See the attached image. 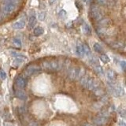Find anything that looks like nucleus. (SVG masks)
<instances>
[{
    "label": "nucleus",
    "mask_w": 126,
    "mask_h": 126,
    "mask_svg": "<svg viewBox=\"0 0 126 126\" xmlns=\"http://www.w3.org/2000/svg\"><path fill=\"white\" fill-rule=\"evenodd\" d=\"M120 65H121V66L122 69L125 70V67H126V62H125V61H121V62H120Z\"/></svg>",
    "instance_id": "27"
},
{
    "label": "nucleus",
    "mask_w": 126,
    "mask_h": 126,
    "mask_svg": "<svg viewBox=\"0 0 126 126\" xmlns=\"http://www.w3.org/2000/svg\"><path fill=\"white\" fill-rule=\"evenodd\" d=\"M94 51H96L97 53H99V54L103 53V49H102V47H101V45L98 44V43H94Z\"/></svg>",
    "instance_id": "20"
},
{
    "label": "nucleus",
    "mask_w": 126,
    "mask_h": 126,
    "mask_svg": "<svg viewBox=\"0 0 126 126\" xmlns=\"http://www.w3.org/2000/svg\"><path fill=\"white\" fill-rule=\"evenodd\" d=\"M85 74V69L79 67H73L69 71V77L73 80H79L81 77Z\"/></svg>",
    "instance_id": "2"
},
{
    "label": "nucleus",
    "mask_w": 126,
    "mask_h": 126,
    "mask_svg": "<svg viewBox=\"0 0 126 126\" xmlns=\"http://www.w3.org/2000/svg\"><path fill=\"white\" fill-rule=\"evenodd\" d=\"M0 78L2 79V80H5L6 78V73L2 69H0Z\"/></svg>",
    "instance_id": "24"
},
{
    "label": "nucleus",
    "mask_w": 126,
    "mask_h": 126,
    "mask_svg": "<svg viewBox=\"0 0 126 126\" xmlns=\"http://www.w3.org/2000/svg\"><path fill=\"white\" fill-rule=\"evenodd\" d=\"M17 8V5L13 2H4V3L2 4V10L3 11L4 14H10L16 10Z\"/></svg>",
    "instance_id": "4"
},
{
    "label": "nucleus",
    "mask_w": 126,
    "mask_h": 126,
    "mask_svg": "<svg viewBox=\"0 0 126 126\" xmlns=\"http://www.w3.org/2000/svg\"><path fill=\"white\" fill-rule=\"evenodd\" d=\"M77 53L78 54V55H80V56H83L84 54H85L83 44H78L77 46Z\"/></svg>",
    "instance_id": "17"
},
{
    "label": "nucleus",
    "mask_w": 126,
    "mask_h": 126,
    "mask_svg": "<svg viewBox=\"0 0 126 126\" xmlns=\"http://www.w3.org/2000/svg\"><path fill=\"white\" fill-rule=\"evenodd\" d=\"M84 32L87 34V35H90L91 34V29H90V27L85 24L84 25Z\"/></svg>",
    "instance_id": "22"
},
{
    "label": "nucleus",
    "mask_w": 126,
    "mask_h": 126,
    "mask_svg": "<svg viewBox=\"0 0 126 126\" xmlns=\"http://www.w3.org/2000/svg\"><path fill=\"white\" fill-rule=\"evenodd\" d=\"M43 32H44V30H43V29L42 27H37L34 29V35H35V36L41 35L43 34Z\"/></svg>",
    "instance_id": "18"
},
{
    "label": "nucleus",
    "mask_w": 126,
    "mask_h": 126,
    "mask_svg": "<svg viewBox=\"0 0 126 126\" xmlns=\"http://www.w3.org/2000/svg\"><path fill=\"white\" fill-rule=\"evenodd\" d=\"M111 21L109 18H102L98 21V27H108Z\"/></svg>",
    "instance_id": "13"
},
{
    "label": "nucleus",
    "mask_w": 126,
    "mask_h": 126,
    "mask_svg": "<svg viewBox=\"0 0 126 126\" xmlns=\"http://www.w3.org/2000/svg\"><path fill=\"white\" fill-rule=\"evenodd\" d=\"M0 17H1V15H0Z\"/></svg>",
    "instance_id": "33"
},
{
    "label": "nucleus",
    "mask_w": 126,
    "mask_h": 126,
    "mask_svg": "<svg viewBox=\"0 0 126 126\" xmlns=\"http://www.w3.org/2000/svg\"><path fill=\"white\" fill-rule=\"evenodd\" d=\"M84 126H97V125H91V124H86Z\"/></svg>",
    "instance_id": "31"
},
{
    "label": "nucleus",
    "mask_w": 126,
    "mask_h": 126,
    "mask_svg": "<svg viewBox=\"0 0 126 126\" xmlns=\"http://www.w3.org/2000/svg\"><path fill=\"white\" fill-rule=\"evenodd\" d=\"M29 126H39V125H37L36 123H35V122H32V123L29 124Z\"/></svg>",
    "instance_id": "29"
},
{
    "label": "nucleus",
    "mask_w": 126,
    "mask_h": 126,
    "mask_svg": "<svg viewBox=\"0 0 126 126\" xmlns=\"http://www.w3.org/2000/svg\"><path fill=\"white\" fill-rule=\"evenodd\" d=\"M92 65L93 67L94 72H96L98 74H102V73H103V70H102V66L98 64V63H95V64H93Z\"/></svg>",
    "instance_id": "15"
},
{
    "label": "nucleus",
    "mask_w": 126,
    "mask_h": 126,
    "mask_svg": "<svg viewBox=\"0 0 126 126\" xmlns=\"http://www.w3.org/2000/svg\"><path fill=\"white\" fill-rule=\"evenodd\" d=\"M36 17H35V16H34V15H32V16H31V17H29V28H33L35 25H36Z\"/></svg>",
    "instance_id": "16"
},
{
    "label": "nucleus",
    "mask_w": 126,
    "mask_h": 126,
    "mask_svg": "<svg viewBox=\"0 0 126 126\" xmlns=\"http://www.w3.org/2000/svg\"><path fill=\"white\" fill-rule=\"evenodd\" d=\"M94 124L95 125H103L107 121V117H104L102 116H98L94 119Z\"/></svg>",
    "instance_id": "11"
},
{
    "label": "nucleus",
    "mask_w": 126,
    "mask_h": 126,
    "mask_svg": "<svg viewBox=\"0 0 126 126\" xmlns=\"http://www.w3.org/2000/svg\"><path fill=\"white\" fill-rule=\"evenodd\" d=\"M40 69H41V67L38 65H35V64L30 65L25 69L24 73H25V75L26 77H29V76H31V75H32L35 73L39 72V71H40Z\"/></svg>",
    "instance_id": "5"
},
{
    "label": "nucleus",
    "mask_w": 126,
    "mask_h": 126,
    "mask_svg": "<svg viewBox=\"0 0 126 126\" xmlns=\"http://www.w3.org/2000/svg\"><path fill=\"white\" fill-rule=\"evenodd\" d=\"M15 95L17 98H20V99H22V100H26L27 99V94L26 93L24 92L22 90H15Z\"/></svg>",
    "instance_id": "12"
},
{
    "label": "nucleus",
    "mask_w": 126,
    "mask_h": 126,
    "mask_svg": "<svg viewBox=\"0 0 126 126\" xmlns=\"http://www.w3.org/2000/svg\"><path fill=\"white\" fill-rule=\"evenodd\" d=\"M118 125H119V126H126V124L123 121H121L119 122V124H118Z\"/></svg>",
    "instance_id": "28"
},
{
    "label": "nucleus",
    "mask_w": 126,
    "mask_h": 126,
    "mask_svg": "<svg viewBox=\"0 0 126 126\" xmlns=\"http://www.w3.org/2000/svg\"><path fill=\"white\" fill-rule=\"evenodd\" d=\"M110 91H111L112 94L114 96L118 97V96L122 95V94H124L123 89H122L121 87L117 84H113V83H112V84L110 85Z\"/></svg>",
    "instance_id": "6"
},
{
    "label": "nucleus",
    "mask_w": 126,
    "mask_h": 126,
    "mask_svg": "<svg viewBox=\"0 0 126 126\" xmlns=\"http://www.w3.org/2000/svg\"><path fill=\"white\" fill-rule=\"evenodd\" d=\"M120 115L121 116H122V117H125V111H124V110H122V111L121 112H120Z\"/></svg>",
    "instance_id": "30"
},
{
    "label": "nucleus",
    "mask_w": 126,
    "mask_h": 126,
    "mask_svg": "<svg viewBox=\"0 0 126 126\" xmlns=\"http://www.w3.org/2000/svg\"><path fill=\"white\" fill-rule=\"evenodd\" d=\"M91 17L94 21H99L104 17V12L98 5H92L90 10Z\"/></svg>",
    "instance_id": "3"
},
{
    "label": "nucleus",
    "mask_w": 126,
    "mask_h": 126,
    "mask_svg": "<svg viewBox=\"0 0 126 126\" xmlns=\"http://www.w3.org/2000/svg\"><path fill=\"white\" fill-rule=\"evenodd\" d=\"M83 1H85V0H83Z\"/></svg>",
    "instance_id": "32"
},
{
    "label": "nucleus",
    "mask_w": 126,
    "mask_h": 126,
    "mask_svg": "<svg viewBox=\"0 0 126 126\" xmlns=\"http://www.w3.org/2000/svg\"><path fill=\"white\" fill-rule=\"evenodd\" d=\"M94 2L98 6H108V7L113 6L114 4L113 0H94Z\"/></svg>",
    "instance_id": "8"
},
{
    "label": "nucleus",
    "mask_w": 126,
    "mask_h": 126,
    "mask_svg": "<svg viewBox=\"0 0 126 126\" xmlns=\"http://www.w3.org/2000/svg\"><path fill=\"white\" fill-rule=\"evenodd\" d=\"M38 17H39V20H40V21H43V20L45 19V14H44V13H40V14H39Z\"/></svg>",
    "instance_id": "25"
},
{
    "label": "nucleus",
    "mask_w": 126,
    "mask_h": 126,
    "mask_svg": "<svg viewBox=\"0 0 126 126\" xmlns=\"http://www.w3.org/2000/svg\"><path fill=\"white\" fill-rule=\"evenodd\" d=\"M25 25V22L23 20H21V21H18L17 22H15L13 25V28L15 29H23Z\"/></svg>",
    "instance_id": "14"
},
{
    "label": "nucleus",
    "mask_w": 126,
    "mask_h": 126,
    "mask_svg": "<svg viewBox=\"0 0 126 126\" xmlns=\"http://www.w3.org/2000/svg\"><path fill=\"white\" fill-rule=\"evenodd\" d=\"M113 49H118V50H124L125 49V45L123 43H121V42H117L113 43L112 45Z\"/></svg>",
    "instance_id": "19"
},
{
    "label": "nucleus",
    "mask_w": 126,
    "mask_h": 126,
    "mask_svg": "<svg viewBox=\"0 0 126 126\" xmlns=\"http://www.w3.org/2000/svg\"><path fill=\"white\" fill-rule=\"evenodd\" d=\"M99 58H100V60L105 63V64H106V63H108L110 62V58L109 57L107 56V55H106V54H102L100 56H99Z\"/></svg>",
    "instance_id": "21"
},
{
    "label": "nucleus",
    "mask_w": 126,
    "mask_h": 126,
    "mask_svg": "<svg viewBox=\"0 0 126 126\" xmlns=\"http://www.w3.org/2000/svg\"><path fill=\"white\" fill-rule=\"evenodd\" d=\"M83 46H84V49L85 54H87V55H90L91 54V50L89 49V47L87 44H83Z\"/></svg>",
    "instance_id": "23"
},
{
    "label": "nucleus",
    "mask_w": 126,
    "mask_h": 126,
    "mask_svg": "<svg viewBox=\"0 0 126 126\" xmlns=\"http://www.w3.org/2000/svg\"><path fill=\"white\" fill-rule=\"evenodd\" d=\"M42 67L46 70L58 71L63 67V62L59 60L44 61L42 62Z\"/></svg>",
    "instance_id": "1"
},
{
    "label": "nucleus",
    "mask_w": 126,
    "mask_h": 126,
    "mask_svg": "<svg viewBox=\"0 0 126 126\" xmlns=\"http://www.w3.org/2000/svg\"><path fill=\"white\" fill-rule=\"evenodd\" d=\"M16 85H17L19 88H24L26 86V80L25 77H23L21 76H19L16 79Z\"/></svg>",
    "instance_id": "9"
},
{
    "label": "nucleus",
    "mask_w": 126,
    "mask_h": 126,
    "mask_svg": "<svg viewBox=\"0 0 126 126\" xmlns=\"http://www.w3.org/2000/svg\"><path fill=\"white\" fill-rule=\"evenodd\" d=\"M106 78L108 79L110 82L113 83V81H115L117 79V74L113 70L109 69L107 72H106Z\"/></svg>",
    "instance_id": "10"
},
{
    "label": "nucleus",
    "mask_w": 126,
    "mask_h": 126,
    "mask_svg": "<svg viewBox=\"0 0 126 126\" xmlns=\"http://www.w3.org/2000/svg\"><path fill=\"white\" fill-rule=\"evenodd\" d=\"M96 31L99 36H110L113 32V30L108 29L107 27H98Z\"/></svg>",
    "instance_id": "7"
},
{
    "label": "nucleus",
    "mask_w": 126,
    "mask_h": 126,
    "mask_svg": "<svg viewBox=\"0 0 126 126\" xmlns=\"http://www.w3.org/2000/svg\"><path fill=\"white\" fill-rule=\"evenodd\" d=\"M14 43L15 44L17 45V47H21V41H20L18 39H14Z\"/></svg>",
    "instance_id": "26"
}]
</instances>
